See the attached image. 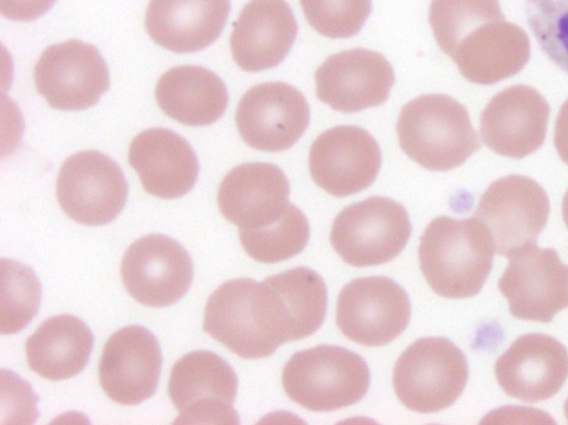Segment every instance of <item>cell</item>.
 Wrapping results in <instances>:
<instances>
[{
    "label": "cell",
    "mask_w": 568,
    "mask_h": 425,
    "mask_svg": "<svg viewBox=\"0 0 568 425\" xmlns=\"http://www.w3.org/2000/svg\"><path fill=\"white\" fill-rule=\"evenodd\" d=\"M239 236L248 256L261 263H277L304 250L310 224L304 213L290 203L277 222L257 230L240 229Z\"/></svg>",
    "instance_id": "cell-29"
},
{
    "label": "cell",
    "mask_w": 568,
    "mask_h": 425,
    "mask_svg": "<svg viewBox=\"0 0 568 425\" xmlns=\"http://www.w3.org/2000/svg\"><path fill=\"white\" fill-rule=\"evenodd\" d=\"M562 219L568 227V190L562 199Z\"/></svg>",
    "instance_id": "cell-35"
},
{
    "label": "cell",
    "mask_w": 568,
    "mask_h": 425,
    "mask_svg": "<svg viewBox=\"0 0 568 425\" xmlns=\"http://www.w3.org/2000/svg\"><path fill=\"white\" fill-rule=\"evenodd\" d=\"M369 370L356 353L318 345L294 353L282 373L283 388L308 411L329 412L361 401L369 386Z\"/></svg>",
    "instance_id": "cell-3"
},
{
    "label": "cell",
    "mask_w": 568,
    "mask_h": 425,
    "mask_svg": "<svg viewBox=\"0 0 568 425\" xmlns=\"http://www.w3.org/2000/svg\"><path fill=\"white\" fill-rule=\"evenodd\" d=\"M530 57V42L517 24L487 22L468 34L450 57L460 74L477 84H494L518 73Z\"/></svg>",
    "instance_id": "cell-25"
},
{
    "label": "cell",
    "mask_w": 568,
    "mask_h": 425,
    "mask_svg": "<svg viewBox=\"0 0 568 425\" xmlns=\"http://www.w3.org/2000/svg\"><path fill=\"white\" fill-rule=\"evenodd\" d=\"M93 341L91 330L77 316L49 317L26 342L28 365L45 380H68L88 364Z\"/></svg>",
    "instance_id": "cell-27"
},
{
    "label": "cell",
    "mask_w": 568,
    "mask_h": 425,
    "mask_svg": "<svg viewBox=\"0 0 568 425\" xmlns=\"http://www.w3.org/2000/svg\"><path fill=\"white\" fill-rule=\"evenodd\" d=\"M467 380L465 354L445 337L415 341L398 357L393 373L398 399L418 413H435L453 405Z\"/></svg>",
    "instance_id": "cell-4"
},
{
    "label": "cell",
    "mask_w": 568,
    "mask_h": 425,
    "mask_svg": "<svg viewBox=\"0 0 568 425\" xmlns=\"http://www.w3.org/2000/svg\"><path fill=\"white\" fill-rule=\"evenodd\" d=\"M57 0H0L1 14L14 21H32L44 14Z\"/></svg>",
    "instance_id": "cell-33"
},
{
    "label": "cell",
    "mask_w": 568,
    "mask_h": 425,
    "mask_svg": "<svg viewBox=\"0 0 568 425\" xmlns=\"http://www.w3.org/2000/svg\"><path fill=\"white\" fill-rule=\"evenodd\" d=\"M41 284L34 271L13 260H1V334L23 330L39 311Z\"/></svg>",
    "instance_id": "cell-30"
},
{
    "label": "cell",
    "mask_w": 568,
    "mask_h": 425,
    "mask_svg": "<svg viewBox=\"0 0 568 425\" xmlns=\"http://www.w3.org/2000/svg\"><path fill=\"white\" fill-rule=\"evenodd\" d=\"M296 34L297 23L285 0H251L233 23V59L247 72L274 68L286 58Z\"/></svg>",
    "instance_id": "cell-22"
},
{
    "label": "cell",
    "mask_w": 568,
    "mask_h": 425,
    "mask_svg": "<svg viewBox=\"0 0 568 425\" xmlns=\"http://www.w3.org/2000/svg\"><path fill=\"white\" fill-rule=\"evenodd\" d=\"M307 22L332 39L357 34L372 12V0H300Z\"/></svg>",
    "instance_id": "cell-32"
},
{
    "label": "cell",
    "mask_w": 568,
    "mask_h": 425,
    "mask_svg": "<svg viewBox=\"0 0 568 425\" xmlns=\"http://www.w3.org/2000/svg\"><path fill=\"white\" fill-rule=\"evenodd\" d=\"M264 318L283 344L314 334L327 310V289L315 271L298 266L260 283Z\"/></svg>",
    "instance_id": "cell-18"
},
{
    "label": "cell",
    "mask_w": 568,
    "mask_h": 425,
    "mask_svg": "<svg viewBox=\"0 0 568 425\" xmlns=\"http://www.w3.org/2000/svg\"><path fill=\"white\" fill-rule=\"evenodd\" d=\"M33 78L48 104L63 111L97 104L110 84L99 50L77 39L48 47L36 63Z\"/></svg>",
    "instance_id": "cell-10"
},
{
    "label": "cell",
    "mask_w": 568,
    "mask_h": 425,
    "mask_svg": "<svg viewBox=\"0 0 568 425\" xmlns=\"http://www.w3.org/2000/svg\"><path fill=\"white\" fill-rule=\"evenodd\" d=\"M410 231L409 216L400 203L371 196L337 214L331 229V243L347 264L374 266L400 254Z\"/></svg>",
    "instance_id": "cell-5"
},
{
    "label": "cell",
    "mask_w": 568,
    "mask_h": 425,
    "mask_svg": "<svg viewBox=\"0 0 568 425\" xmlns=\"http://www.w3.org/2000/svg\"><path fill=\"white\" fill-rule=\"evenodd\" d=\"M491 239L474 216L434 219L420 237V270L432 290L444 297L464 298L478 294L494 257Z\"/></svg>",
    "instance_id": "cell-1"
},
{
    "label": "cell",
    "mask_w": 568,
    "mask_h": 425,
    "mask_svg": "<svg viewBox=\"0 0 568 425\" xmlns=\"http://www.w3.org/2000/svg\"><path fill=\"white\" fill-rule=\"evenodd\" d=\"M549 112L548 102L536 89L511 85L494 95L483 110L481 139L495 153L521 159L544 143Z\"/></svg>",
    "instance_id": "cell-19"
},
{
    "label": "cell",
    "mask_w": 568,
    "mask_h": 425,
    "mask_svg": "<svg viewBox=\"0 0 568 425\" xmlns=\"http://www.w3.org/2000/svg\"><path fill=\"white\" fill-rule=\"evenodd\" d=\"M315 82L320 101L354 113L384 103L395 74L383 54L355 48L329 55L315 71Z\"/></svg>",
    "instance_id": "cell-16"
},
{
    "label": "cell",
    "mask_w": 568,
    "mask_h": 425,
    "mask_svg": "<svg viewBox=\"0 0 568 425\" xmlns=\"http://www.w3.org/2000/svg\"><path fill=\"white\" fill-rule=\"evenodd\" d=\"M396 131L405 154L430 171L457 168L480 149L467 109L446 94H423L407 102Z\"/></svg>",
    "instance_id": "cell-2"
},
{
    "label": "cell",
    "mask_w": 568,
    "mask_h": 425,
    "mask_svg": "<svg viewBox=\"0 0 568 425\" xmlns=\"http://www.w3.org/2000/svg\"><path fill=\"white\" fill-rule=\"evenodd\" d=\"M203 330L243 358L270 356L282 345L264 320L260 283L247 277L230 280L210 295Z\"/></svg>",
    "instance_id": "cell-13"
},
{
    "label": "cell",
    "mask_w": 568,
    "mask_h": 425,
    "mask_svg": "<svg viewBox=\"0 0 568 425\" xmlns=\"http://www.w3.org/2000/svg\"><path fill=\"white\" fill-rule=\"evenodd\" d=\"M288 195V181L277 165L250 162L233 168L223 178L217 204L223 216L241 230H257L283 216Z\"/></svg>",
    "instance_id": "cell-21"
},
{
    "label": "cell",
    "mask_w": 568,
    "mask_h": 425,
    "mask_svg": "<svg viewBox=\"0 0 568 425\" xmlns=\"http://www.w3.org/2000/svg\"><path fill=\"white\" fill-rule=\"evenodd\" d=\"M409 318L406 291L386 276L355 279L337 297V326L347 338L364 346L390 343L404 332Z\"/></svg>",
    "instance_id": "cell-9"
},
{
    "label": "cell",
    "mask_w": 568,
    "mask_h": 425,
    "mask_svg": "<svg viewBox=\"0 0 568 425\" xmlns=\"http://www.w3.org/2000/svg\"><path fill=\"white\" fill-rule=\"evenodd\" d=\"M508 257L498 289L513 316L547 323L568 307V265L554 249L529 243Z\"/></svg>",
    "instance_id": "cell-11"
},
{
    "label": "cell",
    "mask_w": 568,
    "mask_h": 425,
    "mask_svg": "<svg viewBox=\"0 0 568 425\" xmlns=\"http://www.w3.org/2000/svg\"><path fill=\"white\" fill-rule=\"evenodd\" d=\"M120 271L126 292L151 307L176 303L193 280L190 254L163 234H148L134 241L124 253Z\"/></svg>",
    "instance_id": "cell-12"
},
{
    "label": "cell",
    "mask_w": 568,
    "mask_h": 425,
    "mask_svg": "<svg viewBox=\"0 0 568 425\" xmlns=\"http://www.w3.org/2000/svg\"><path fill=\"white\" fill-rule=\"evenodd\" d=\"M237 376L211 351H193L172 367L169 396L180 412L175 424H239L233 408Z\"/></svg>",
    "instance_id": "cell-6"
},
{
    "label": "cell",
    "mask_w": 568,
    "mask_h": 425,
    "mask_svg": "<svg viewBox=\"0 0 568 425\" xmlns=\"http://www.w3.org/2000/svg\"><path fill=\"white\" fill-rule=\"evenodd\" d=\"M564 413H565V416L568 422V398L566 399L565 405H564Z\"/></svg>",
    "instance_id": "cell-36"
},
{
    "label": "cell",
    "mask_w": 568,
    "mask_h": 425,
    "mask_svg": "<svg viewBox=\"0 0 568 425\" xmlns=\"http://www.w3.org/2000/svg\"><path fill=\"white\" fill-rule=\"evenodd\" d=\"M499 386L507 395L527 403L557 394L568 377V350L552 336H519L495 364Z\"/></svg>",
    "instance_id": "cell-20"
},
{
    "label": "cell",
    "mask_w": 568,
    "mask_h": 425,
    "mask_svg": "<svg viewBox=\"0 0 568 425\" xmlns=\"http://www.w3.org/2000/svg\"><path fill=\"white\" fill-rule=\"evenodd\" d=\"M57 198L63 212L84 225H104L123 210L128 182L108 155L81 151L69 156L57 179Z\"/></svg>",
    "instance_id": "cell-8"
},
{
    "label": "cell",
    "mask_w": 568,
    "mask_h": 425,
    "mask_svg": "<svg viewBox=\"0 0 568 425\" xmlns=\"http://www.w3.org/2000/svg\"><path fill=\"white\" fill-rule=\"evenodd\" d=\"M155 99L170 118L185 125L202 127L222 117L229 94L214 72L199 65H179L161 75Z\"/></svg>",
    "instance_id": "cell-26"
},
{
    "label": "cell",
    "mask_w": 568,
    "mask_h": 425,
    "mask_svg": "<svg viewBox=\"0 0 568 425\" xmlns=\"http://www.w3.org/2000/svg\"><path fill=\"white\" fill-rule=\"evenodd\" d=\"M230 10V0H150L144 26L159 45L191 53L219 38Z\"/></svg>",
    "instance_id": "cell-24"
},
{
    "label": "cell",
    "mask_w": 568,
    "mask_h": 425,
    "mask_svg": "<svg viewBox=\"0 0 568 425\" xmlns=\"http://www.w3.org/2000/svg\"><path fill=\"white\" fill-rule=\"evenodd\" d=\"M549 210L547 193L536 181L511 174L494 181L485 190L474 217L488 232L495 252L508 256L536 243Z\"/></svg>",
    "instance_id": "cell-7"
},
{
    "label": "cell",
    "mask_w": 568,
    "mask_h": 425,
    "mask_svg": "<svg viewBox=\"0 0 568 425\" xmlns=\"http://www.w3.org/2000/svg\"><path fill=\"white\" fill-rule=\"evenodd\" d=\"M382 165L377 141L363 128L337 125L321 133L308 154L310 173L327 193L343 198L368 188Z\"/></svg>",
    "instance_id": "cell-15"
},
{
    "label": "cell",
    "mask_w": 568,
    "mask_h": 425,
    "mask_svg": "<svg viewBox=\"0 0 568 425\" xmlns=\"http://www.w3.org/2000/svg\"><path fill=\"white\" fill-rule=\"evenodd\" d=\"M235 122L243 141L265 152L293 146L310 123V107L303 93L284 82L250 88L241 98Z\"/></svg>",
    "instance_id": "cell-14"
},
{
    "label": "cell",
    "mask_w": 568,
    "mask_h": 425,
    "mask_svg": "<svg viewBox=\"0 0 568 425\" xmlns=\"http://www.w3.org/2000/svg\"><path fill=\"white\" fill-rule=\"evenodd\" d=\"M554 142L558 155L568 164V100L561 105L556 119Z\"/></svg>",
    "instance_id": "cell-34"
},
{
    "label": "cell",
    "mask_w": 568,
    "mask_h": 425,
    "mask_svg": "<svg viewBox=\"0 0 568 425\" xmlns=\"http://www.w3.org/2000/svg\"><path fill=\"white\" fill-rule=\"evenodd\" d=\"M162 355L160 344L148 328L129 325L106 341L99 363L104 393L122 405H136L151 397L158 386Z\"/></svg>",
    "instance_id": "cell-17"
},
{
    "label": "cell",
    "mask_w": 568,
    "mask_h": 425,
    "mask_svg": "<svg viewBox=\"0 0 568 425\" xmlns=\"http://www.w3.org/2000/svg\"><path fill=\"white\" fill-rule=\"evenodd\" d=\"M129 162L143 189L160 199L183 196L199 175V161L190 143L165 128L139 133L130 144Z\"/></svg>",
    "instance_id": "cell-23"
},
{
    "label": "cell",
    "mask_w": 568,
    "mask_h": 425,
    "mask_svg": "<svg viewBox=\"0 0 568 425\" xmlns=\"http://www.w3.org/2000/svg\"><path fill=\"white\" fill-rule=\"evenodd\" d=\"M526 17L542 52L568 74V0H526Z\"/></svg>",
    "instance_id": "cell-31"
},
{
    "label": "cell",
    "mask_w": 568,
    "mask_h": 425,
    "mask_svg": "<svg viewBox=\"0 0 568 425\" xmlns=\"http://www.w3.org/2000/svg\"><path fill=\"white\" fill-rule=\"evenodd\" d=\"M428 19L439 48L449 58L474 30L505 20L498 0H432Z\"/></svg>",
    "instance_id": "cell-28"
}]
</instances>
